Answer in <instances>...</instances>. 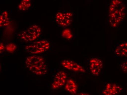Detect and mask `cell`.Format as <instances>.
I'll return each mask as SVG.
<instances>
[{
    "instance_id": "cell-3",
    "label": "cell",
    "mask_w": 127,
    "mask_h": 95,
    "mask_svg": "<svg viewBox=\"0 0 127 95\" xmlns=\"http://www.w3.org/2000/svg\"><path fill=\"white\" fill-rule=\"evenodd\" d=\"M86 69L91 75L98 77L102 74L104 63L102 58L98 56L90 57L86 61Z\"/></svg>"
},
{
    "instance_id": "cell-1",
    "label": "cell",
    "mask_w": 127,
    "mask_h": 95,
    "mask_svg": "<svg viewBox=\"0 0 127 95\" xmlns=\"http://www.w3.org/2000/svg\"><path fill=\"white\" fill-rule=\"evenodd\" d=\"M127 8L125 4L121 0H112L108 12V22L111 27L116 28L125 20Z\"/></svg>"
},
{
    "instance_id": "cell-5",
    "label": "cell",
    "mask_w": 127,
    "mask_h": 95,
    "mask_svg": "<svg viewBox=\"0 0 127 95\" xmlns=\"http://www.w3.org/2000/svg\"><path fill=\"white\" fill-rule=\"evenodd\" d=\"M50 47L49 42L45 39H41L32 42L25 47L27 52L32 55H37L46 52Z\"/></svg>"
},
{
    "instance_id": "cell-10",
    "label": "cell",
    "mask_w": 127,
    "mask_h": 95,
    "mask_svg": "<svg viewBox=\"0 0 127 95\" xmlns=\"http://www.w3.org/2000/svg\"><path fill=\"white\" fill-rule=\"evenodd\" d=\"M123 88L119 85L111 82L107 83L102 90V95H119L122 92Z\"/></svg>"
},
{
    "instance_id": "cell-11",
    "label": "cell",
    "mask_w": 127,
    "mask_h": 95,
    "mask_svg": "<svg viewBox=\"0 0 127 95\" xmlns=\"http://www.w3.org/2000/svg\"><path fill=\"white\" fill-rule=\"evenodd\" d=\"M66 91L69 94L75 95L78 90V86L75 80L72 79H68L65 85Z\"/></svg>"
},
{
    "instance_id": "cell-8",
    "label": "cell",
    "mask_w": 127,
    "mask_h": 95,
    "mask_svg": "<svg viewBox=\"0 0 127 95\" xmlns=\"http://www.w3.org/2000/svg\"><path fill=\"white\" fill-rule=\"evenodd\" d=\"M67 72L63 70H60L56 73L53 77L52 83V89L57 90L63 87L68 79Z\"/></svg>"
},
{
    "instance_id": "cell-18",
    "label": "cell",
    "mask_w": 127,
    "mask_h": 95,
    "mask_svg": "<svg viewBox=\"0 0 127 95\" xmlns=\"http://www.w3.org/2000/svg\"><path fill=\"white\" fill-rule=\"evenodd\" d=\"M79 95H90L89 94H88V93H80Z\"/></svg>"
},
{
    "instance_id": "cell-12",
    "label": "cell",
    "mask_w": 127,
    "mask_h": 95,
    "mask_svg": "<svg viewBox=\"0 0 127 95\" xmlns=\"http://www.w3.org/2000/svg\"><path fill=\"white\" fill-rule=\"evenodd\" d=\"M10 17L8 11H4L1 13L0 15V28L6 27L10 24Z\"/></svg>"
},
{
    "instance_id": "cell-7",
    "label": "cell",
    "mask_w": 127,
    "mask_h": 95,
    "mask_svg": "<svg viewBox=\"0 0 127 95\" xmlns=\"http://www.w3.org/2000/svg\"><path fill=\"white\" fill-rule=\"evenodd\" d=\"M60 64L62 67L66 70L74 72L86 73V69L80 63L72 59H63L60 62Z\"/></svg>"
},
{
    "instance_id": "cell-14",
    "label": "cell",
    "mask_w": 127,
    "mask_h": 95,
    "mask_svg": "<svg viewBox=\"0 0 127 95\" xmlns=\"http://www.w3.org/2000/svg\"><path fill=\"white\" fill-rule=\"evenodd\" d=\"M62 35L64 38L66 40H69L73 37L72 32L69 29H65L62 32Z\"/></svg>"
},
{
    "instance_id": "cell-2",
    "label": "cell",
    "mask_w": 127,
    "mask_h": 95,
    "mask_svg": "<svg viewBox=\"0 0 127 95\" xmlns=\"http://www.w3.org/2000/svg\"><path fill=\"white\" fill-rule=\"evenodd\" d=\"M25 65L34 74L43 75L46 74L48 64L44 58L41 56L32 55L26 58Z\"/></svg>"
},
{
    "instance_id": "cell-9",
    "label": "cell",
    "mask_w": 127,
    "mask_h": 95,
    "mask_svg": "<svg viewBox=\"0 0 127 95\" xmlns=\"http://www.w3.org/2000/svg\"><path fill=\"white\" fill-rule=\"evenodd\" d=\"M113 52L117 58H127V40H119L115 46Z\"/></svg>"
},
{
    "instance_id": "cell-6",
    "label": "cell",
    "mask_w": 127,
    "mask_h": 95,
    "mask_svg": "<svg viewBox=\"0 0 127 95\" xmlns=\"http://www.w3.org/2000/svg\"><path fill=\"white\" fill-rule=\"evenodd\" d=\"M73 19V13L66 10L59 11L55 16V21L57 27L63 28H66L70 26Z\"/></svg>"
},
{
    "instance_id": "cell-19",
    "label": "cell",
    "mask_w": 127,
    "mask_h": 95,
    "mask_svg": "<svg viewBox=\"0 0 127 95\" xmlns=\"http://www.w3.org/2000/svg\"></svg>"
},
{
    "instance_id": "cell-16",
    "label": "cell",
    "mask_w": 127,
    "mask_h": 95,
    "mask_svg": "<svg viewBox=\"0 0 127 95\" xmlns=\"http://www.w3.org/2000/svg\"><path fill=\"white\" fill-rule=\"evenodd\" d=\"M120 67L123 73L127 75V58L121 62L120 64Z\"/></svg>"
},
{
    "instance_id": "cell-13",
    "label": "cell",
    "mask_w": 127,
    "mask_h": 95,
    "mask_svg": "<svg viewBox=\"0 0 127 95\" xmlns=\"http://www.w3.org/2000/svg\"><path fill=\"white\" fill-rule=\"evenodd\" d=\"M32 6V0H22L18 5V9L20 11H25Z\"/></svg>"
},
{
    "instance_id": "cell-4",
    "label": "cell",
    "mask_w": 127,
    "mask_h": 95,
    "mask_svg": "<svg viewBox=\"0 0 127 95\" xmlns=\"http://www.w3.org/2000/svg\"><path fill=\"white\" fill-rule=\"evenodd\" d=\"M41 33V28L37 25H31L18 35L19 39L26 42L31 43L36 41Z\"/></svg>"
},
{
    "instance_id": "cell-17",
    "label": "cell",
    "mask_w": 127,
    "mask_h": 95,
    "mask_svg": "<svg viewBox=\"0 0 127 95\" xmlns=\"http://www.w3.org/2000/svg\"><path fill=\"white\" fill-rule=\"evenodd\" d=\"M4 49H5V47H4L3 44L2 42H0V54L3 53V51H4Z\"/></svg>"
},
{
    "instance_id": "cell-15",
    "label": "cell",
    "mask_w": 127,
    "mask_h": 95,
    "mask_svg": "<svg viewBox=\"0 0 127 95\" xmlns=\"http://www.w3.org/2000/svg\"><path fill=\"white\" fill-rule=\"evenodd\" d=\"M17 48V46L13 43L8 44L6 46V49L8 52L12 53L14 52Z\"/></svg>"
}]
</instances>
